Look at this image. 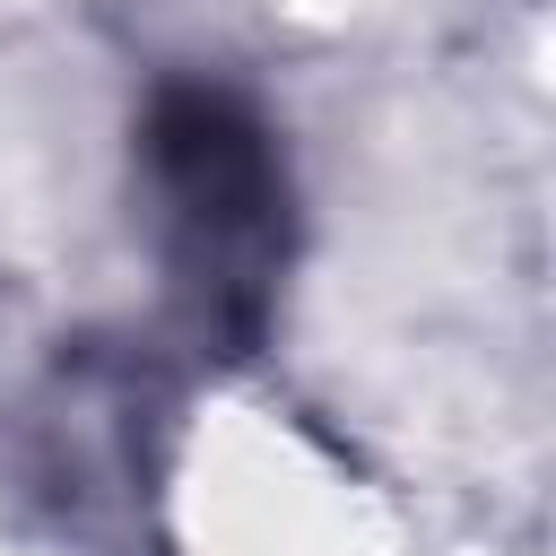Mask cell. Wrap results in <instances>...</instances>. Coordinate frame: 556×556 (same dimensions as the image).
<instances>
[{"label":"cell","mask_w":556,"mask_h":556,"mask_svg":"<svg viewBox=\"0 0 556 556\" xmlns=\"http://www.w3.org/2000/svg\"><path fill=\"white\" fill-rule=\"evenodd\" d=\"M148 165L174 208V243H182L191 287L208 295V313L235 339H252L261 295H269V261L287 235V174H278L269 130L243 113V96L182 78L148 104Z\"/></svg>","instance_id":"1"}]
</instances>
